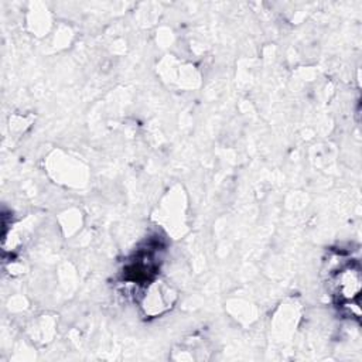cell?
Instances as JSON below:
<instances>
[{
	"label": "cell",
	"instance_id": "1",
	"mask_svg": "<svg viewBox=\"0 0 362 362\" xmlns=\"http://www.w3.org/2000/svg\"><path fill=\"white\" fill-rule=\"evenodd\" d=\"M328 284L337 304L351 311V307L359 313V305L354 303L361 290V269L358 262H344L329 273ZM352 313V311H351Z\"/></svg>",
	"mask_w": 362,
	"mask_h": 362
}]
</instances>
